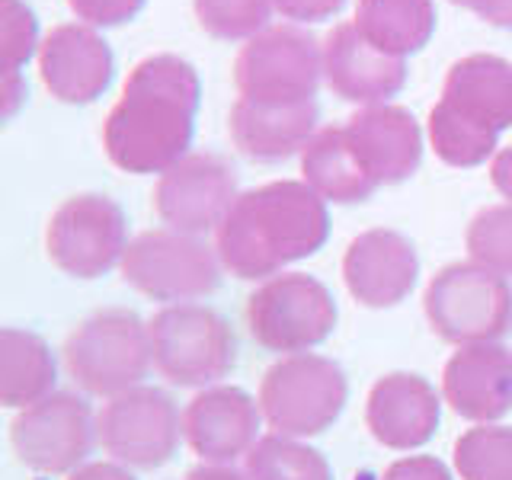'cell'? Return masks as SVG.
<instances>
[{"instance_id":"1","label":"cell","mask_w":512,"mask_h":480,"mask_svg":"<svg viewBox=\"0 0 512 480\" xmlns=\"http://www.w3.org/2000/svg\"><path fill=\"white\" fill-rule=\"evenodd\" d=\"M202 80L173 52L141 58L103 122V148L122 173H167L189 154Z\"/></svg>"},{"instance_id":"2","label":"cell","mask_w":512,"mask_h":480,"mask_svg":"<svg viewBox=\"0 0 512 480\" xmlns=\"http://www.w3.org/2000/svg\"><path fill=\"white\" fill-rule=\"evenodd\" d=\"M330 237L327 202L304 180H276L240 192L215 231L221 266L244 282H266L308 260Z\"/></svg>"},{"instance_id":"3","label":"cell","mask_w":512,"mask_h":480,"mask_svg":"<svg viewBox=\"0 0 512 480\" xmlns=\"http://www.w3.org/2000/svg\"><path fill=\"white\" fill-rule=\"evenodd\" d=\"M506 128H512V61L490 52L458 58L426 122L436 157L461 170L480 167L496 157Z\"/></svg>"},{"instance_id":"4","label":"cell","mask_w":512,"mask_h":480,"mask_svg":"<svg viewBox=\"0 0 512 480\" xmlns=\"http://www.w3.org/2000/svg\"><path fill=\"white\" fill-rule=\"evenodd\" d=\"M68 375L93 397H119L138 388L154 365L148 324L128 308H103L64 340Z\"/></svg>"},{"instance_id":"5","label":"cell","mask_w":512,"mask_h":480,"mask_svg":"<svg viewBox=\"0 0 512 480\" xmlns=\"http://www.w3.org/2000/svg\"><path fill=\"white\" fill-rule=\"evenodd\" d=\"M423 311L432 333L445 343H500L512 330V285L474 260L448 263L429 279Z\"/></svg>"},{"instance_id":"6","label":"cell","mask_w":512,"mask_h":480,"mask_svg":"<svg viewBox=\"0 0 512 480\" xmlns=\"http://www.w3.org/2000/svg\"><path fill=\"white\" fill-rule=\"evenodd\" d=\"M256 400L272 432L288 439H311L343 416L349 381L333 359L298 352L266 368Z\"/></svg>"},{"instance_id":"7","label":"cell","mask_w":512,"mask_h":480,"mask_svg":"<svg viewBox=\"0 0 512 480\" xmlns=\"http://www.w3.org/2000/svg\"><path fill=\"white\" fill-rule=\"evenodd\" d=\"M154 368L176 388H212L237 365L231 324L205 304H167L148 320Z\"/></svg>"},{"instance_id":"8","label":"cell","mask_w":512,"mask_h":480,"mask_svg":"<svg viewBox=\"0 0 512 480\" xmlns=\"http://www.w3.org/2000/svg\"><path fill=\"white\" fill-rule=\"evenodd\" d=\"M244 317L250 336L263 349L298 356L330 340L340 308L320 279L308 272H279L247 298Z\"/></svg>"},{"instance_id":"9","label":"cell","mask_w":512,"mask_h":480,"mask_svg":"<svg viewBox=\"0 0 512 480\" xmlns=\"http://www.w3.org/2000/svg\"><path fill=\"white\" fill-rule=\"evenodd\" d=\"M119 269L135 292L164 304H189L215 292L224 266L218 250L208 247L202 237L154 228L128 244Z\"/></svg>"},{"instance_id":"10","label":"cell","mask_w":512,"mask_h":480,"mask_svg":"<svg viewBox=\"0 0 512 480\" xmlns=\"http://www.w3.org/2000/svg\"><path fill=\"white\" fill-rule=\"evenodd\" d=\"M128 218L122 205L100 192L64 199L45 228V253L71 279H100L122 266L128 250Z\"/></svg>"},{"instance_id":"11","label":"cell","mask_w":512,"mask_h":480,"mask_svg":"<svg viewBox=\"0 0 512 480\" xmlns=\"http://www.w3.org/2000/svg\"><path fill=\"white\" fill-rule=\"evenodd\" d=\"M324 80V45L298 26H269L234 58V87L253 103H308Z\"/></svg>"},{"instance_id":"12","label":"cell","mask_w":512,"mask_h":480,"mask_svg":"<svg viewBox=\"0 0 512 480\" xmlns=\"http://www.w3.org/2000/svg\"><path fill=\"white\" fill-rule=\"evenodd\" d=\"M96 436L112 461L135 471H154L176 455L186 432L176 400L160 388L138 384L106 400L96 413Z\"/></svg>"},{"instance_id":"13","label":"cell","mask_w":512,"mask_h":480,"mask_svg":"<svg viewBox=\"0 0 512 480\" xmlns=\"http://www.w3.org/2000/svg\"><path fill=\"white\" fill-rule=\"evenodd\" d=\"M96 416L80 394L55 391L20 410L10 423V445L20 464L39 474H74L93 452Z\"/></svg>"},{"instance_id":"14","label":"cell","mask_w":512,"mask_h":480,"mask_svg":"<svg viewBox=\"0 0 512 480\" xmlns=\"http://www.w3.org/2000/svg\"><path fill=\"white\" fill-rule=\"evenodd\" d=\"M237 192V173L218 154H186L154 183V212L173 231L208 234L218 231L231 212Z\"/></svg>"},{"instance_id":"15","label":"cell","mask_w":512,"mask_h":480,"mask_svg":"<svg viewBox=\"0 0 512 480\" xmlns=\"http://www.w3.org/2000/svg\"><path fill=\"white\" fill-rule=\"evenodd\" d=\"M39 77L58 103L90 106L116 77V55L87 23H61L42 39Z\"/></svg>"},{"instance_id":"16","label":"cell","mask_w":512,"mask_h":480,"mask_svg":"<svg viewBox=\"0 0 512 480\" xmlns=\"http://www.w3.org/2000/svg\"><path fill=\"white\" fill-rule=\"evenodd\" d=\"M260 400L234 384H212L202 388L183 410V432L189 448L205 464H234L247 458L260 442L263 429Z\"/></svg>"},{"instance_id":"17","label":"cell","mask_w":512,"mask_h":480,"mask_svg":"<svg viewBox=\"0 0 512 480\" xmlns=\"http://www.w3.org/2000/svg\"><path fill=\"white\" fill-rule=\"evenodd\" d=\"M420 279V253L413 240L391 228H372L349 240L343 253V282L365 308H394Z\"/></svg>"},{"instance_id":"18","label":"cell","mask_w":512,"mask_h":480,"mask_svg":"<svg viewBox=\"0 0 512 480\" xmlns=\"http://www.w3.org/2000/svg\"><path fill=\"white\" fill-rule=\"evenodd\" d=\"M442 394L423 375L391 372L372 384L365 400V426L372 439L394 452L426 445L442 420Z\"/></svg>"},{"instance_id":"19","label":"cell","mask_w":512,"mask_h":480,"mask_svg":"<svg viewBox=\"0 0 512 480\" xmlns=\"http://www.w3.org/2000/svg\"><path fill=\"white\" fill-rule=\"evenodd\" d=\"M407 61L384 55L356 23H340L324 39V84L346 103H388L407 84Z\"/></svg>"},{"instance_id":"20","label":"cell","mask_w":512,"mask_h":480,"mask_svg":"<svg viewBox=\"0 0 512 480\" xmlns=\"http://www.w3.org/2000/svg\"><path fill=\"white\" fill-rule=\"evenodd\" d=\"M442 397L461 420H503L512 410V349L503 343L458 346L442 368Z\"/></svg>"},{"instance_id":"21","label":"cell","mask_w":512,"mask_h":480,"mask_svg":"<svg viewBox=\"0 0 512 480\" xmlns=\"http://www.w3.org/2000/svg\"><path fill=\"white\" fill-rule=\"evenodd\" d=\"M346 135L378 186L404 183L423 164V128L404 106H362L346 119Z\"/></svg>"},{"instance_id":"22","label":"cell","mask_w":512,"mask_h":480,"mask_svg":"<svg viewBox=\"0 0 512 480\" xmlns=\"http://www.w3.org/2000/svg\"><path fill=\"white\" fill-rule=\"evenodd\" d=\"M320 106L308 103H253L237 96L231 106L228 132L234 148L256 164H279L301 154L304 144L317 135Z\"/></svg>"},{"instance_id":"23","label":"cell","mask_w":512,"mask_h":480,"mask_svg":"<svg viewBox=\"0 0 512 480\" xmlns=\"http://www.w3.org/2000/svg\"><path fill=\"white\" fill-rule=\"evenodd\" d=\"M301 173L320 199L333 205H356L375 196L378 183L365 170L346 125L317 128V135L301 151Z\"/></svg>"},{"instance_id":"24","label":"cell","mask_w":512,"mask_h":480,"mask_svg":"<svg viewBox=\"0 0 512 480\" xmlns=\"http://www.w3.org/2000/svg\"><path fill=\"white\" fill-rule=\"evenodd\" d=\"M58 365L39 333L4 327L0 330V404L26 410L55 394Z\"/></svg>"},{"instance_id":"25","label":"cell","mask_w":512,"mask_h":480,"mask_svg":"<svg viewBox=\"0 0 512 480\" xmlns=\"http://www.w3.org/2000/svg\"><path fill=\"white\" fill-rule=\"evenodd\" d=\"M356 29L378 52L404 58L423 52L436 36V0H359Z\"/></svg>"},{"instance_id":"26","label":"cell","mask_w":512,"mask_h":480,"mask_svg":"<svg viewBox=\"0 0 512 480\" xmlns=\"http://www.w3.org/2000/svg\"><path fill=\"white\" fill-rule=\"evenodd\" d=\"M244 461L250 480H333L330 461L317 448L279 432L263 436Z\"/></svg>"},{"instance_id":"27","label":"cell","mask_w":512,"mask_h":480,"mask_svg":"<svg viewBox=\"0 0 512 480\" xmlns=\"http://www.w3.org/2000/svg\"><path fill=\"white\" fill-rule=\"evenodd\" d=\"M452 458L461 480H512V429L477 423L458 436Z\"/></svg>"},{"instance_id":"28","label":"cell","mask_w":512,"mask_h":480,"mask_svg":"<svg viewBox=\"0 0 512 480\" xmlns=\"http://www.w3.org/2000/svg\"><path fill=\"white\" fill-rule=\"evenodd\" d=\"M192 10L208 36L224 42H250L276 13L272 0H192Z\"/></svg>"},{"instance_id":"29","label":"cell","mask_w":512,"mask_h":480,"mask_svg":"<svg viewBox=\"0 0 512 480\" xmlns=\"http://www.w3.org/2000/svg\"><path fill=\"white\" fill-rule=\"evenodd\" d=\"M468 256L490 272L512 276V205H487L471 218L468 234H464Z\"/></svg>"},{"instance_id":"30","label":"cell","mask_w":512,"mask_h":480,"mask_svg":"<svg viewBox=\"0 0 512 480\" xmlns=\"http://www.w3.org/2000/svg\"><path fill=\"white\" fill-rule=\"evenodd\" d=\"M39 20L26 0H0V74L23 71L39 55Z\"/></svg>"},{"instance_id":"31","label":"cell","mask_w":512,"mask_h":480,"mask_svg":"<svg viewBox=\"0 0 512 480\" xmlns=\"http://www.w3.org/2000/svg\"><path fill=\"white\" fill-rule=\"evenodd\" d=\"M148 0H68L77 23H87L93 29H112L122 23H132L144 10Z\"/></svg>"},{"instance_id":"32","label":"cell","mask_w":512,"mask_h":480,"mask_svg":"<svg viewBox=\"0 0 512 480\" xmlns=\"http://www.w3.org/2000/svg\"><path fill=\"white\" fill-rule=\"evenodd\" d=\"M349 0H272L276 13H282L292 23H324L333 20Z\"/></svg>"},{"instance_id":"33","label":"cell","mask_w":512,"mask_h":480,"mask_svg":"<svg viewBox=\"0 0 512 480\" xmlns=\"http://www.w3.org/2000/svg\"><path fill=\"white\" fill-rule=\"evenodd\" d=\"M381 480H455L452 471L445 468L439 458L432 455H410L394 461Z\"/></svg>"},{"instance_id":"34","label":"cell","mask_w":512,"mask_h":480,"mask_svg":"<svg viewBox=\"0 0 512 480\" xmlns=\"http://www.w3.org/2000/svg\"><path fill=\"white\" fill-rule=\"evenodd\" d=\"M448 4L471 10L496 29H512V0H448Z\"/></svg>"},{"instance_id":"35","label":"cell","mask_w":512,"mask_h":480,"mask_svg":"<svg viewBox=\"0 0 512 480\" xmlns=\"http://www.w3.org/2000/svg\"><path fill=\"white\" fill-rule=\"evenodd\" d=\"M0 77H4L0 80V109H4V119H13L26 103V77L23 71H4Z\"/></svg>"},{"instance_id":"36","label":"cell","mask_w":512,"mask_h":480,"mask_svg":"<svg viewBox=\"0 0 512 480\" xmlns=\"http://www.w3.org/2000/svg\"><path fill=\"white\" fill-rule=\"evenodd\" d=\"M68 480H135V474L119 461H90L68 474Z\"/></svg>"},{"instance_id":"37","label":"cell","mask_w":512,"mask_h":480,"mask_svg":"<svg viewBox=\"0 0 512 480\" xmlns=\"http://www.w3.org/2000/svg\"><path fill=\"white\" fill-rule=\"evenodd\" d=\"M490 183L512 205V148L496 151V157L490 160Z\"/></svg>"},{"instance_id":"38","label":"cell","mask_w":512,"mask_h":480,"mask_svg":"<svg viewBox=\"0 0 512 480\" xmlns=\"http://www.w3.org/2000/svg\"><path fill=\"white\" fill-rule=\"evenodd\" d=\"M183 480H250L247 471H237L234 464H202L192 468Z\"/></svg>"}]
</instances>
